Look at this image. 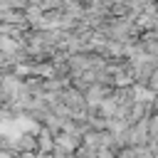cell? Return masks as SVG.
Wrapping results in <instances>:
<instances>
[{
	"label": "cell",
	"mask_w": 158,
	"mask_h": 158,
	"mask_svg": "<svg viewBox=\"0 0 158 158\" xmlns=\"http://www.w3.org/2000/svg\"><path fill=\"white\" fill-rule=\"evenodd\" d=\"M37 151H42V153H49V151H54V138H52V133L42 131V133L37 136Z\"/></svg>",
	"instance_id": "1"
}]
</instances>
